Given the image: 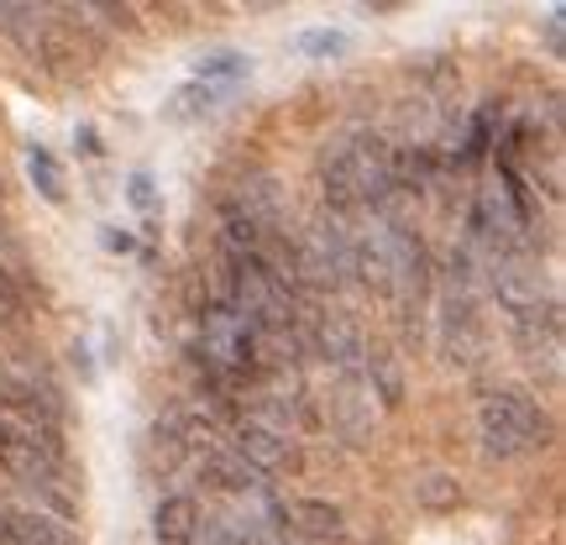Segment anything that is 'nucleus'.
Listing matches in <instances>:
<instances>
[{"label": "nucleus", "mask_w": 566, "mask_h": 545, "mask_svg": "<svg viewBox=\"0 0 566 545\" xmlns=\"http://www.w3.org/2000/svg\"><path fill=\"white\" fill-rule=\"evenodd\" d=\"M321 189L331 216H388L399 221V153L388 147L378 132H357V137L336 142L321 163Z\"/></svg>", "instance_id": "nucleus-1"}, {"label": "nucleus", "mask_w": 566, "mask_h": 545, "mask_svg": "<svg viewBox=\"0 0 566 545\" xmlns=\"http://www.w3.org/2000/svg\"><path fill=\"white\" fill-rule=\"evenodd\" d=\"M0 467L17 478L21 488H32L42 504H53L59 514H74V488H69V462H63L59 436H48L38 425H21L11 415H0Z\"/></svg>", "instance_id": "nucleus-2"}, {"label": "nucleus", "mask_w": 566, "mask_h": 545, "mask_svg": "<svg viewBox=\"0 0 566 545\" xmlns=\"http://www.w3.org/2000/svg\"><path fill=\"white\" fill-rule=\"evenodd\" d=\"M551 436H556V425H551V415L530 394H520V388L483 394V405H478V441H483L488 457L514 462V457H530V451H546Z\"/></svg>", "instance_id": "nucleus-3"}, {"label": "nucleus", "mask_w": 566, "mask_h": 545, "mask_svg": "<svg viewBox=\"0 0 566 545\" xmlns=\"http://www.w3.org/2000/svg\"><path fill=\"white\" fill-rule=\"evenodd\" d=\"M0 415H11L21 425H38L48 436H59L63 425V399L59 388L48 384V373L32 357H17L6 346H0Z\"/></svg>", "instance_id": "nucleus-4"}, {"label": "nucleus", "mask_w": 566, "mask_h": 545, "mask_svg": "<svg viewBox=\"0 0 566 545\" xmlns=\"http://www.w3.org/2000/svg\"><path fill=\"white\" fill-rule=\"evenodd\" d=\"M294 273H300V289H346V283H357V273H352V221L325 210L321 221L294 242Z\"/></svg>", "instance_id": "nucleus-5"}, {"label": "nucleus", "mask_w": 566, "mask_h": 545, "mask_svg": "<svg viewBox=\"0 0 566 545\" xmlns=\"http://www.w3.org/2000/svg\"><path fill=\"white\" fill-rule=\"evenodd\" d=\"M231 451H237L242 462H252L258 472H283V467L300 462L294 436H283V430L258 425V420H237V430H231Z\"/></svg>", "instance_id": "nucleus-6"}, {"label": "nucleus", "mask_w": 566, "mask_h": 545, "mask_svg": "<svg viewBox=\"0 0 566 545\" xmlns=\"http://www.w3.org/2000/svg\"><path fill=\"white\" fill-rule=\"evenodd\" d=\"M200 478L210 488H221L231 499H273V483H268V472H258L252 462H242L237 451H210L200 462Z\"/></svg>", "instance_id": "nucleus-7"}, {"label": "nucleus", "mask_w": 566, "mask_h": 545, "mask_svg": "<svg viewBox=\"0 0 566 545\" xmlns=\"http://www.w3.org/2000/svg\"><path fill=\"white\" fill-rule=\"evenodd\" d=\"M0 545H80V541L53 514H42V509L0 504Z\"/></svg>", "instance_id": "nucleus-8"}, {"label": "nucleus", "mask_w": 566, "mask_h": 545, "mask_svg": "<svg viewBox=\"0 0 566 545\" xmlns=\"http://www.w3.org/2000/svg\"><path fill=\"white\" fill-rule=\"evenodd\" d=\"M514 336H520V352H525L535 367L541 363L556 367V352H562V310H556V304H541V310H530V315H514Z\"/></svg>", "instance_id": "nucleus-9"}, {"label": "nucleus", "mask_w": 566, "mask_h": 545, "mask_svg": "<svg viewBox=\"0 0 566 545\" xmlns=\"http://www.w3.org/2000/svg\"><path fill=\"white\" fill-rule=\"evenodd\" d=\"M363 384H367V394H373L384 409L405 405V367H399V357H394L384 342H373L363 352Z\"/></svg>", "instance_id": "nucleus-10"}, {"label": "nucleus", "mask_w": 566, "mask_h": 545, "mask_svg": "<svg viewBox=\"0 0 566 545\" xmlns=\"http://www.w3.org/2000/svg\"><path fill=\"white\" fill-rule=\"evenodd\" d=\"M153 535H158V545H195V535H200V504L195 499H163L158 514H153Z\"/></svg>", "instance_id": "nucleus-11"}, {"label": "nucleus", "mask_w": 566, "mask_h": 545, "mask_svg": "<svg viewBox=\"0 0 566 545\" xmlns=\"http://www.w3.org/2000/svg\"><path fill=\"white\" fill-rule=\"evenodd\" d=\"M283 520L300 530L304 541H342L346 535V520L336 504H321V499H300L294 509H283Z\"/></svg>", "instance_id": "nucleus-12"}, {"label": "nucleus", "mask_w": 566, "mask_h": 545, "mask_svg": "<svg viewBox=\"0 0 566 545\" xmlns=\"http://www.w3.org/2000/svg\"><path fill=\"white\" fill-rule=\"evenodd\" d=\"M27 174H32V184L42 189V200H63V174H59V158L48 153V147H32L27 153Z\"/></svg>", "instance_id": "nucleus-13"}, {"label": "nucleus", "mask_w": 566, "mask_h": 545, "mask_svg": "<svg viewBox=\"0 0 566 545\" xmlns=\"http://www.w3.org/2000/svg\"><path fill=\"white\" fill-rule=\"evenodd\" d=\"M221 101V90H216V84H189V90H179V95H174V105H168V111H174V116H179V122H195V116H205V111H210V105Z\"/></svg>", "instance_id": "nucleus-14"}, {"label": "nucleus", "mask_w": 566, "mask_h": 545, "mask_svg": "<svg viewBox=\"0 0 566 545\" xmlns=\"http://www.w3.org/2000/svg\"><path fill=\"white\" fill-rule=\"evenodd\" d=\"M415 499H420V504H430V509H446V504H457V483L436 472V478H424V483L415 488Z\"/></svg>", "instance_id": "nucleus-15"}, {"label": "nucleus", "mask_w": 566, "mask_h": 545, "mask_svg": "<svg viewBox=\"0 0 566 545\" xmlns=\"http://www.w3.org/2000/svg\"><path fill=\"white\" fill-rule=\"evenodd\" d=\"M247 74V59H237V53H221V59L200 63V84H216V80H242Z\"/></svg>", "instance_id": "nucleus-16"}, {"label": "nucleus", "mask_w": 566, "mask_h": 545, "mask_svg": "<svg viewBox=\"0 0 566 545\" xmlns=\"http://www.w3.org/2000/svg\"><path fill=\"white\" fill-rule=\"evenodd\" d=\"M294 48H300V53H342L346 38H342V32H304Z\"/></svg>", "instance_id": "nucleus-17"}, {"label": "nucleus", "mask_w": 566, "mask_h": 545, "mask_svg": "<svg viewBox=\"0 0 566 545\" xmlns=\"http://www.w3.org/2000/svg\"><path fill=\"white\" fill-rule=\"evenodd\" d=\"M132 200H137L142 210L153 205V184H147V174H137V179H132Z\"/></svg>", "instance_id": "nucleus-18"}, {"label": "nucleus", "mask_w": 566, "mask_h": 545, "mask_svg": "<svg viewBox=\"0 0 566 545\" xmlns=\"http://www.w3.org/2000/svg\"><path fill=\"white\" fill-rule=\"evenodd\" d=\"M546 38H551V48L562 53V11H551V21H546Z\"/></svg>", "instance_id": "nucleus-19"}, {"label": "nucleus", "mask_w": 566, "mask_h": 545, "mask_svg": "<svg viewBox=\"0 0 566 545\" xmlns=\"http://www.w3.org/2000/svg\"><path fill=\"white\" fill-rule=\"evenodd\" d=\"M279 545H294V541H289V535H283V541H279Z\"/></svg>", "instance_id": "nucleus-20"}]
</instances>
